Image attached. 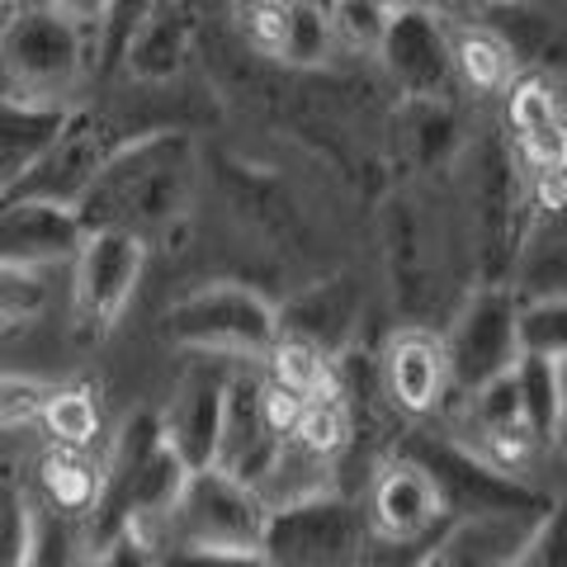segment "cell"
<instances>
[{"label": "cell", "mask_w": 567, "mask_h": 567, "mask_svg": "<svg viewBox=\"0 0 567 567\" xmlns=\"http://www.w3.org/2000/svg\"><path fill=\"white\" fill-rule=\"evenodd\" d=\"M194 189H199V142L185 128L133 133L104 162L95 185L81 194L76 218L85 233H128L142 246L166 241L185 227Z\"/></svg>", "instance_id": "1"}, {"label": "cell", "mask_w": 567, "mask_h": 567, "mask_svg": "<svg viewBox=\"0 0 567 567\" xmlns=\"http://www.w3.org/2000/svg\"><path fill=\"white\" fill-rule=\"evenodd\" d=\"M185 473L189 468L181 464V454L156 431V412L142 406L123 416L110 445H100V496L85 516V539L100 544L118 529H147L175 502Z\"/></svg>", "instance_id": "2"}, {"label": "cell", "mask_w": 567, "mask_h": 567, "mask_svg": "<svg viewBox=\"0 0 567 567\" xmlns=\"http://www.w3.org/2000/svg\"><path fill=\"white\" fill-rule=\"evenodd\" d=\"M95 76V29L66 20L43 0H10L0 10V81L6 95L43 104H81Z\"/></svg>", "instance_id": "3"}, {"label": "cell", "mask_w": 567, "mask_h": 567, "mask_svg": "<svg viewBox=\"0 0 567 567\" xmlns=\"http://www.w3.org/2000/svg\"><path fill=\"white\" fill-rule=\"evenodd\" d=\"M162 336L189 354L256 364L279 336L275 303L241 279H213L162 312Z\"/></svg>", "instance_id": "4"}, {"label": "cell", "mask_w": 567, "mask_h": 567, "mask_svg": "<svg viewBox=\"0 0 567 567\" xmlns=\"http://www.w3.org/2000/svg\"><path fill=\"white\" fill-rule=\"evenodd\" d=\"M265 520L270 511L256 487L237 483L223 468H189L175 502L142 535L156 544V554H175V548H251L260 554Z\"/></svg>", "instance_id": "5"}, {"label": "cell", "mask_w": 567, "mask_h": 567, "mask_svg": "<svg viewBox=\"0 0 567 567\" xmlns=\"http://www.w3.org/2000/svg\"><path fill=\"white\" fill-rule=\"evenodd\" d=\"M265 567H364V516L346 492L279 506L260 535Z\"/></svg>", "instance_id": "6"}, {"label": "cell", "mask_w": 567, "mask_h": 567, "mask_svg": "<svg viewBox=\"0 0 567 567\" xmlns=\"http://www.w3.org/2000/svg\"><path fill=\"white\" fill-rule=\"evenodd\" d=\"M147 246L128 233H85L76 256L66 260L71 270V331L81 336L85 346L104 341L128 312L142 270H147Z\"/></svg>", "instance_id": "7"}, {"label": "cell", "mask_w": 567, "mask_h": 567, "mask_svg": "<svg viewBox=\"0 0 567 567\" xmlns=\"http://www.w3.org/2000/svg\"><path fill=\"white\" fill-rule=\"evenodd\" d=\"M133 133L123 128L114 114L95 110V104H71V114L62 123V133L52 137V147L39 156L20 185H14L6 199H43L58 208H76L81 194L95 185V175L104 171V162L128 142Z\"/></svg>", "instance_id": "8"}, {"label": "cell", "mask_w": 567, "mask_h": 567, "mask_svg": "<svg viewBox=\"0 0 567 567\" xmlns=\"http://www.w3.org/2000/svg\"><path fill=\"white\" fill-rule=\"evenodd\" d=\"M440 341H445L454 393H473L477 383L506 374V369L520 360L516 293H511L506 284H473V289L458 298V308L450 317V327L440 331Z\"/></svg>", "instance_id": "9"}, {"label": "cell", "mask_w": 567, "mask_h": 567, "mask_svg": "<svg viewBox=\"0 0 567 567\" xmlns=\"http://www.w3.org/2000/svg\"><path fill=\"white\" fill-rule=\"evenodd\" d=\"M379 383H383V398L393 402V412L412 416V421L445 412L454 383H450V360H445L440 331L425 322H402L383 341Z\"/></svg>", "instance_id": "10"}, {"label": "cell", "mask_w": 567, "mask_h": 567, "mask_svg": "<svg viewBox=\"0 0 567 567\" xmlns=\"http://www.w3.org/2000/svg\"><path fill=\"white\" fill-rule=\"evenodd\" d=\"M374 58L383 62L388 81L402 91V100H450L454 71H450V39L445 14L406 6L383 29V43Z\"/></svg>", "instance_id": "11"}, {"label": "cell", "mask_w": 567, "mask_h": 567, "mask_svg": "<svg viewBox=\"0 0 567 567\" xmlns=\"http://www.w3.org/2000/svg\"><path fill=\"white\" fill-rule=\"evenodd\" d=\"M279 435L260 412V369L256 364H233L223 383V412H218V440H213L208 468L233 473L237 483L256 487L265 468L275 464Z\"/></svg>", "instance_id": "12"}, {"label": "cell", "mask_w": 567, "mask_h": 567, "mask_svg": "<svg viewBox=\"0 0 567 567\" xmlns=\"http://www.w3.org/2000/svg\"><path fill=\"white\" fill-rule=\"evenodd\" d=\"M237 360H213V354H194V364L181 374L166 412H156V431L166 445L181 454L185 468H208L213 440H218V412H223V383L227 369Z\"/></svg>", "instance_id": "13"}, {"label": "cell", "mask_w": 567, "mask_h": 567, "mask_svg": "<svg viewBox=\"0 0 567 567\" xmlns=\"http://www.w3.org/2000/svg\"><path fill=\"white\" fill-rule=\"evenodd\" d=\"M506 147L525 171H554L567 156L563 85L544 71H520L506 85Z\"/></svg>", "instance_id": "14"}, {"label": "cell", "mask_w": 567, "mask_h": 567, "mask_svg": "<svg viewBox=\"0 0 567 567\" xmlns=\"http://www.w3.org/2000/svg\"><path fill=\"white\" fill-rule=\"evenodd\" d=\"M383 233H388V275H393V293H402L406 308H421L440 293V223L425 213L416 194H398L383 208Z\"/></svg>", "instance_id": "15"}, {"label": "cell", "mask_w": 567, "mask_h": 567, "mask_svg": "<svg viewBox=\"0 0 567 567\" xmlns=\"http://www.w3.org/2000/svg\"><path fill=\"white\" fill-rule=\"evenodd\" d=\"M194 43H199V0H156L147 20L133 29V39L118 58V71L142 85L175 81L189 66Z\"/></svg>", "instance_id": "16"}, {"label": "cell", "mask_w": 567, "mask_h": 567, "mask_svg": "<svg viewBox=\"0 0 567 567\" xmlns=\"http://www.w3.org/2000/svg\"><path fill=\"white\" fill-rule=\"evenodd\" d=\"M85 227L76 208H58L43 199H0V265H33L58 270L76 256Z\"/></svg>", "instance_id": "17"}, {"label": "cell", "mask_w": 567, "mask_h": 567, "mask_svg": "<svg viewBox=\"0 0 567 567\" xmlns=\"http://www.w3.org/2000/svg\"><path fill=\"white\" fill-rule=\"evenodd\" d=\"M445 39H450L454 85H464V91H473V95H506V85L520 76V52L496 24L445 14Z\"/></svg>", "instance_id": "18"}, {"label": "cell", "mask_w": 567, "mask_h": 567, "mask_svg": "<svg viewBox=\"0 0 567 567\" xmlns=\"http://www.w3.org/2000/svg\"><path fill=\"white\" fill-rule=\"evenodd\" d=\"M275 317L284 336H303V341L322 346L327 354L341 360L354 336V317H360V289L346 275L317 279L303 293H293L284 308H275Z\"/></svg>", "instance_id": "19"}, {"label": "cell", "mask_w": 567, "mask_h": 567, "mask_svg": "<svg viewBox=\"0 0 567 567\" xmlns=\"http://www.w3.org/2000/svg\"><path fill=\"white\" fill-rule=\"evenodd\" d=\"M71 104H43L0 91V199L39 166V156L62 133Z\"/></svg>", "instance_id": "20"}, {"label": "cell", "mask_w": 567, "mask_h": 567, "mask_svg": "<svg viewBox=\"0 0 567 567\" xmlns=\"http://www.w3.org/2000/svg\"><path fill=\"white\" fill-rule=\"evenodd\" d=\"M567 284V256H563V213L525 208L516 251L506 265V289L516 298H548L563 293Z\"/></svg>", "instance_id": "21"}, {"label": "cell", "mask_w": 567, "mask_h": 567, "mask_svg": "<svg viewBox=\"0 0 567 567\" xmlns=\"http://www.w3.org/2000/svg\"><path fill=\"white\" fill-rule=\"evenodd\" d=\"M29 496L58 516L81 520L95 511V496H100V450H62V445H48L43 458L33 464V487Z\"/></svg>", "instance_id": "22"}, {"label": "cell", "mask_w": 567, "mask_h": 567, "mask_svg": "<svg viewBox=\"0 0 567 567\" xmlns=\"http://www.w3.org/2000/svg\"><path fill=\"white\" fill-rule=\"evenodd\" d=\"M256 369H260L265 383L293 393L298 402L331 398V393H341V383H346V369H341L336 354H327L322 346L303 341V336H284V331L270 341V350L256 360Z\"/></svg>", "instance_id": "23"}, {"label": "cell", "mask_w": 567, "mask_h": 567, "mask_svg": "<svg viewBox=\"0 0 567 567\" xmlns=\"http://www.w3.org/2000/svg\"><path fill=\"white\" fill-rule=\"evenodd\" d=\"M33 425L48 435V445L62 450H100L104 440V412L100 393L91 383H48V393L39 402Z\"/></svg>", "instance_id": "24"}, {"label": "cell", "mask_w": 567, "mask_h": 567, "mask_svg": "<svg viewBox=\"0 0 567 567\" xmlns=\"http://www.w3.org/2000/svg\"><path fill=\"white\" fill-rule=\"evenodd\" d=\"M511 379H516V393L525 406V421L548 450H558L563 440V412H567V388H563V360H535V354H520L511 364Z\"/></svg>", "instance_id": "25"}, {"label": "cell", "mask_w": 567, "mask_h": 567, "mask_svg": "<svg viewBox=\"0 0 567 567\" xmlns=\"http://www.w3.org/2000/svg\"><path fill=\"white\" fill-rule=\"evenodd\" d=\"M85 558H91L85 525L58 516V511H48L29 496V544L20 567H85Z\"/></svg>", "instance_id": "26"}, {"label": "cell", "mask_w": 567, "mask_h": 567, "mask_svg": "<svg viewBox=\"0 0 567 567\" xmlns=\"http://www.w3.org/2000/svg\"><path fill=\"white\" fill-rule=\"evenodd\" d=\"M58 270H33V265H0V336L29 331L52 308Z\"/></svg>", "instance_id": "27"}, {"label": "cell", "mask_w": 567, "mask_h": 567, "mask_svg": "<svg viewBox=\"0 0 567 567\" xmlns=\"http://www.w3.org/2000/svg\"><path fill=\"white\" fill-rule=\"evenodd\" d=\"M516 350L535 360H567V293L516 298Z\"/></svg>", "instance_id": "28"}, {"label": "cell", "mask_w": 567, "mask_h": 567, "mask_svg": "<svg viewBox=\"0 0 567 567\" xmlns=\"http://www.w3.org/2000/svg\"><path fill=\"white\" fill-rule=\"evenodd\" d=\"M331 52H336V39H331V20H327L322 0H289V29H284L279 62L312 71V66H322Z\"/></svg>", "instance_id": "29"}, {"label": "cell", "mask_w": 567, "mask_h": 567, "mask_svg": "<svg viewBox=\"0 0 567 567\" xmlns=\"http://www.w3.org/2000/svg\"><path fill=\"white\" fill-rule=\"evenodd\" d=\"M398 10H383L379 0H327V20H331V39L336 48L350 52H369L374 58L383 43V29Z\"/></svg>", "instance_id": "30"}, {"label": "cell", "mask_w": 567, "mask_h": 567, "mask_svg": "<svg viewBox=\"0 0 567 567\" xmlns=\"http://www.w3.org/2000/svg\"><path fill=\"white\" fill-rule=\"evenodd\" d=\"M156 0H104V14H100V29H95V76H114L118 58L128 48L133 29L147 20V10Z\"/></svg>", "instance_id": "31"}, {"label": "cell", "mask_w": 567, "mask_h": 567, "mask_svg": "<svg viewBox=\"0 0 567 567\" xmlns=\"http://www.w3.org/2000/svg\"><path fill=\"white\" fill-rule=\"evenodd\" d=\"M29 544V483L14 468H0V567H20Z\"/></svg>", "instance_id": "32"}, {"label": "cell", "mask_w": 567, "mask_h": 567, "mask_svg": "<svg viewBox=\"0 0 567 567\" xmlns=\"http://www.w3.org/2000/svg\"><path fill=\"white\" fill-rule=\"evenodd\" d=\"M241 33L251 43L256 58H270L279 62V48H284V29H289V0H246L237 10Z\"/></svg>", "instance_id": "33"}, {"label": "cell", "mask_w": 567, "mask_h": 567, "mask_svg": "<svg viewBox=\"0 0 567 567\" xmlns=\"http://www.w3.org/2000/svg\"><path fill=\"white\" fill-rule=\"evenodd\" d=\"M506 567H567L563 563V516H558V506H548L544 516L529 525V535L511 548Z\"/></svg>", "instance_id": "34"}, {"label": "cell", "mask_w": 567, "mask_h": 567, "mask_svg": "<svg viewBox=\"0 0 567 567\" xmlns=\"http://www.w3.org/2000/svg\"><path fill=\"white\" fill-rule=\"evenodd\" d=\"M85 567H162V554L142 529H118V535L91 544Z\"/></svg>", "instance_id": "35"}, {"label": "cell", "mask_w": 567, "mask_h": 567, "mask_svg": "<svg viewBox=\"0 0 567 567\" xmlns=\"http://www.w3.org/2000/svg\"><path fill=\"white\" fill-rule=\"evenodd\" d=\"M43 393H48V379H33V374H0V431H14V425H33Z\"/></svg>", "instance_id": "36"}, {"label": "cell", "mask_w": 567, "mask_h": 567, "mask_svg": "<svg viewBox=\"0 0 567 567\" xmlns=\"http://www.w3.org/2000/svg\"><path fill=\"white\" fill-rule=\"evenodd\" d=\"M162 567H265L251 548H175L162 554Z\"/></svg>", "instance_id": "37"}, {"label": "cell", "mask_w": 567, "mask_h": 567, "mask_svg": "<svg viewBox=\"0 0 567 567\" xmlns=\"http://www.w3.org/2000/svg\"><path fill=\"white\" fill-rule=\"evenodd\" d=\"M43 6L62 10L66 20H76L85 29H100V14H104V0H43Z\"/></svg>", "instance_id": "38"}, {"label": "cell", "mask_w": 567, "mask_h": 567, "mask_svg": "<svg viewBox=\"0 0 567 567\" xmlns=\"http://www.w3.org/2000/svg\"><path fill=\"white\" fill-rule=\"evenodd\" d=\"M492 6H502V0H445L450 14H487Z\"/></svg>", "instance_id": "39"}, {"label": "cell", "mask_w": 567, "mask_h": 567, "mask_svg": "<svg viewBox=\"0 0 567 567\" xmlns=\"http://www.w3.org/2000/svg\"><path fill=\"white\" fill-rule=\"evenodd\" d=\"M383 10H406V6H416V0H379Z\"/></svg>", "instance_id": "40"}, {"label": "cell", "mask_w": 567, "mask_h": 567, "mask_svg": "<svg viewBox=\"0 0 567 567\" xmlns=\"http://www.w3.org/2000/svg\"><path fill=\"white\" fill-rule=\"evenodd\" d=\"M502 6H529V0H502Z\"/></svg>", "instance_id": "41"}, {"label": "cell", "mask_w": 567, "mask_h": 567, "mask_svg": "<svg viewBox=\"0 0 567 567\" xmlns=\"http://www.w3.org/2000/svg\"><path fill=\"white\" fill-rule=\"evenodd\" d=\"M241 6H246V0H233V10H241Z\"/></svg>", "instance_id": "42"}]
</instances>
